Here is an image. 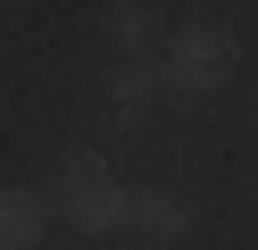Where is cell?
Masks as SVG:
<instances>
[{"mask_svg": "<svg viewBox=\"0 0 258 250\" xmlns=\"http://www.w3.org/2000/svg\"><path fill=\"white\" fill-rule=\"evenodd\" d=\"M50 209L67 217L75 233H125V225H134V183H125V175H108V159H100V150H67Z\"/></svg>", "mask_w": 258, "mask_h": 250, "instance_id": "obj_1", "label": "cell"}, {"mask_svg": "<svg viewBox=\"0 0 258 250\" xmlns=\"http://www.w3.org/2000/svg\"><path fill=\"white\" fill-rule=\"evenodd\" d=\"M200 209H191L175 183H134V233L142 242H191Z\"/></svg>", "mask_w": 258, "mask_h": 250, "instance_id": "obj_3", "label": "cell"}, {"mask_svg": "<svg viewBox=\"0 0 258 250\" xmlns=\"http://www.w3.org/2000/svg\"><path fill=\"white\" fill-rule=\"evenodd\" d=\"M50 192H34V183H0V250H42V233H50Z\"/></svg>", "mask_w": 258, "mask_h": 250, "instance_id": "obj_5", "label": "cell"}, {"mask_svg": "<svg viewBox=\"0 0 258 250\" xmlns=\"http://www.w3.org/2000/svg\"><path fill=\"white\" fill-rule=\"evenodd\" d=\"M158 92H167V83H158L150 59H108V75H100V100H108L117 125H142V117L158 109Z\"/></svg>", "mask_w": 258, "mask_h": 250, "instance_id": "obj_4", "label": "cell"}, {"mask_svg": "<svg viewBox=\"0 0 258 250\" xmlns=\"http://www.w3.org/2000/svg\"><path fill=\"white\" fill-rule=\"evenodd\" d=\"M158 17L167 9H150V0H117V9H100V33L117 59H142V42H158Z\"/></svg>", "mask_w": 258, "mask_h": 250, "instance_id": "obj_6", "label": "cell"}, {"mask_svg": "<svg viewBox=\"0 0 258 250\" xmlns=\"http://www.w3.org/2000/svg\"><path fill=\"white\" fill-rule=\"evenodd\" d=\"M225 75H233V33H225V25L191 17V25H175V33H167L158 83H167L175 100H208V92H225Z\"/></svg>", "mask_w": 258, "mask_h": 250, "instance_id": "obj_2", "label": "cell"}]
</instances>
